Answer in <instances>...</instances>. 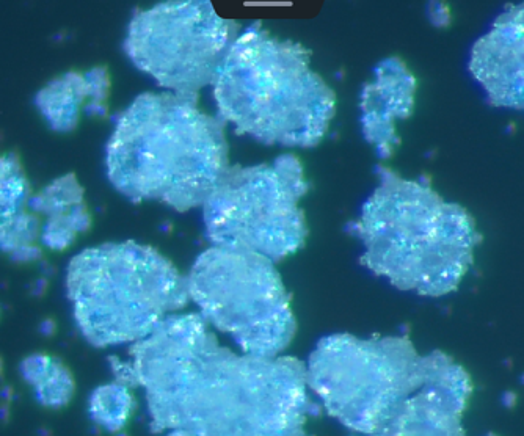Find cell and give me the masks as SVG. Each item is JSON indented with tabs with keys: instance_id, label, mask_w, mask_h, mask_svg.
Instances as JSON below:
<instances>
[{
	"instance_id": "cell-16",
	"label": "cell",
	"mask_w": 524,
	"mask_h": 436,
	"mask_svg": "<svg viewBox=\"0 0 524 436\" xmlns=\"http://www.w3.org/2000/svg\"><path fill=\"white\" fill-rule=\"evenodd\" d=\"M82 204H85L84 187L79 184L76 176L65 175L43 187L40 192L30 195L27 209L38 217L44 215L51 218L68 214Z\"/></svg>"
},
{
	"instance_id": "cell-2",
	"label": "cell",
	"mask_w": 524,
	"mask_h": 436,
	"mask_svg": "<svg viewBox=\"0 0 524 436\" xmlns=\"http://www.w3.org/2000/svg\"><path fill=\"white\" fill-rule=\"evenodd\" d=\"M228 168L225 123L203 112L198 98L168 91L137 96L107 142L110 184L134 203L200 208Z\"/></svg>"
},
{
	"instance_id": "cell-9",
	"label": "cell",
	"mask_w": 524,
	"mask_h": 436,
	"mask_svg": "<svg viewBox=\"0 0 524 436\" xmlns=\"http://www.w3.org/2000/svg\"><path fill=\"white\" fill-rule=\"evenodd\" d=\"M239 26L223 19L211 2H162L135 11L124 52L168 93L198 98L214 84Z\"/></svg>"
},
{
	"instance_id": "cell-4",
	"label": "cell",
	"mask_w": 524,
	"mask_h": 436,
	"mask_svg": "<svg viewBox=\"0 0 524 436\" xmlns=\"http://www.w3.org/2000/svg\"><path fill=\"white\" fill-rule=\"evenodd\" d=\"M212 87L220 120L264 145L313 148L335 118V91L310 51L261 24L237 35Z\"/></svg>"
},
{
	"instance_id": "cell-10",
	"label": "cell",
	"mask_w": 524,
	"mask_h": 436,
	"mask_svg": "<svg viewBox=\"0 0 524 436\" xmlns=\"http://www.w3.org/2000/svg\"><path fill=\"white\" fill-rule=\"evenodd\" d=\"M471 396L470 374L448 357L434 380L408 397L369 436H466L463 415Z\"/></svg>"
},
{
	"instance_id": "cell-28",
	"label": "cell",
	"mask_w": 524,
	"mask_h": 436,
	"mask_svg": "<svg viewBox=\"0 0 524 436\" xmlns=\"http://www.w3.org/2000/svg\"><path fill=\"white\" fill-rule=\"evenodd\" d=\"M485 436H498V435H495V433H488V435H485Z\"/></svg>"
},
{
	"instance_id": "cell-25",
	"label": "cell",
	"mask_w": 524,
	"mask_h": 436,
	"mask_svg": "<svg viewBox=\"0 0 524 436\" xmlns=\"http://www.w3.org/2000/svg\"><path fill=\"white\" fill-rule=\"evenodd\" d=\"M46 288H48V278H38V280L35 281V283H33L32 294L37 295V297H40V295H43L44 292H46Z\"/></svg>"
},
{
	"instance_id": "cell-27",
	"label": "cell",
	"mask_w": 524,
	"mask_h": 436,
	"mask_svg": "<svg viewBox=\"0 0 524 436\" xmlns=\"http://www.w3.org/2000/svg\"><path fill=\"white\" fill-rule=\"evenodd\" d=\"M0 375H2V360H0Z\"/></svg>"
},
{
	"instance_id": "cell-21",
	"label": "cell",
	"mask_w": 524,
	"mask_h": 436,
	"mask_svg": "<svg viewBox=\"0 0 524 436\" xmlns=\"http://www.w3.org/2000/svg\"><path fill=\"white\" fill-rule=\"evenodd\" d=\"M10 259L13 262H18V264L38 262L43 259V248L38 244L27 245V247L19 248L15 253H11Z\"/></svg>"
},
{
	"instance_id": "cell-19",
	"label": "cell",
	"mask_w": 524,
	"mask_h": 436,
	"mask_svg": "<svg viewBox=\"0 0 524 436\" xmlns=\"http://www.w3.org/2000/svg\"><path fill=\"white\" fill-rule=\"evenodd\" d=\"M40 233V217L26 209V211L16 215L5 226L4 233L0 234V251H4V253L10 256L11 253H15L19 248L37 244L38 240H40Z\"/></svg>"
},
{
	"instance_id": "cell-8",
	"label": "cell",
	"mask_w": 524,
	"mask_h": 436,
	"mask_svg": "<svg viewBox=\"0 0 524 436\" xmlns=\"http://www.w3.org/2000/svg\"><path fill=\"white\" fill-rule=\"evenodd\" d=\"M186 278L201 317L230 335L242 352L273 358L291 346L297 320L275 262L250 251L211 247Z\"/></svg>"
},
{
	"instance_id": "cell-24",
	"label": "cell",
	"mask_w": 524,
	"mask_h": 436,
	"mask_svg": "<svg viewBox=\"0 0 524 436\" xmlns=\"http://www.w3.org/2000/svg\"><path fill=\"white\" fill-rule=\"evenodd\" d=\"M517 399V393H514V391H504L503 396H501V404L510 410V408H514L515 404H517Z\"/></svg>"
},
{
	"instance_id": "cell-20",
	"label": "cell",
	"mask_w": 524,
	"mask_h": 436,
	"mask_svg": "<svg viewBox=\"0 0 524 436\" xmlns=\"http://www.w3.org/2000/svg\"><path fill=\"white\" fill-rule=\"evenodd\" d=\"M54 361L55 358L46 353H32L19 364V374L27 385L35 388L49 374Z\"/></svg>"
},
{
	"instance_id": "cell-14",
	"label": "cell",
	"mask_w": 524,
	"mask_h": 436,
	"mask_svg": "<svg viewBox=\"0 0 524 436\" xmlns=\"http://www.w3.org/2000/svg\"><path fill=\"white\" fill-rule=\"evenodd\" d=\"M135 410L131 388L115 382L93 389L88 400V415L99 429L109 433L123 430Z\"/></svg>"
},
{
	"instance_id": "cell-6",
	"label": "cell",
	"mask_w": 524,
	"mask_h": 436,
	"mask_svg": "<svg viewBox=\"0 0 524 436\" xmlns=\"http://www.w3.org/2000/svg\"><path fill=\"white\" fill-rule=\"evenodd\" d=\"M448 357L440 350L419 355L405 336L332 335L317 342L306 364V382L328 415L369 436L432 382Z\"/></svg>"
},
{
	"instance_id": "cell-15",
	"label": "cell",
	"mask_w": 524,
	"mask_h": 436,
	"mask_svg": "<svg viewBox=\"0 0 524 436\" xmlns=\"http://www.w3.org/2000/svg\"><path fill=\"white\" fill-rule=\"evenodd\" d=\"M30 192L29 181L16 154L0 156V234L5 226L26 211Z\"/></svg>"
},
{
	"instance_id": "cell-18",
	"label": "cell",
	"mask_w": 524,
	"mask_h": 436,
	"mask_svg": "<svg viewBox=\"0 0 524 436\" xmlns=\"http://www.w3.org/2000/svg\"><path fill=\"white\" fill-rule=\"evenodd\" d=\"M74 388L76 385H74V377L70 369L55 358L51 371L44 377L40 385L33 388V393H35L38 404L52 408V410H59L70 404L74 396Z\"/></svg>"
},
{
	"instance_id": "cell-3",
	"label": "cell",
	"mask_w": 524,
	"mask_h": 436,
	"mask_svg": "<svg viewBox=\"0 0 524 436\" xmlns=\"http://www.w3.org/2000/svg\"><path fill=\"white\" fill-rule=\"evenodd\" d=\"M377 175L379 186L347 226L363 245L361 264L401 291L432 298L457 291L482 240L470 212L424 179L382 165Z\"/></svg>"
},
{
	"instance_id": "cell-11",
	"label": "cell",
	"mask_w": 524,
	"mask_h": 436,
	"mask_svg": "<svg viewBox=\"0 0 524 436\" xmlns=\"http://www.w3.org/2000/svg\"><path fill=\"white\" fill-rule=\"evenodd\" d=\"M470 70L493 106L524 112V4L507 8L474 44Z\"/></svg>"
},
{
	"instance_id": "cell-5",
	"label": "cell",
	"mask_w": 524,
	"mask_h": 436,
	"mask_svg": "<svg viewBox=\"0 0 524 436\" xmlns=\"http://www.w3.org/2000/svg\"><path fill=\"white\" fill-rule=\"evenodd\" d=\"M66 291L77 328L98 349L142 341L190 302L187 278L173 262L132 240L74 256Z\"/></svg>"
},
{
	"instance_id": "cell-17",
	"label": "cell",
	"mask_w": 524,
	"mask_h": 436,
	"mask_svg": "<svg viewBox=\"0 0 524 436\" xmlns=\"http://www.w3.org/2000/svg\"><path fill=\"white\" fill-rule=\"evenodd\" d=\"M91 223L93 220L87 204H82L68 214L46 218L44 223H41V247L52 251L66 250L74 244L79 234L87 233Z\"/></svg>"
},
{
	"instance_id": "cell-22",
	"label": "cell",
	"mask_w": 524,
	"mask_h": 436,
	"mask_svg": "<svg viewBox=\"0 0 524 436\" xmlns=\"http://www.w3.org/2000/svg\"><path fill=\"white\" fill-rule=\"evenodd\" d=\"M429 18L430 21L434 22L435 26H448L449 22V10L444 4H430L429 5Z\"/></svg>"
},
{
	"instance_id": "cell-23",
	"label": "cell",
	"mask_w": 524,
	"mask_h": 436,
	"mask_svg": "<svg viewBox=\"0 0 524 436\" xmlns=\"http://www.w3.org/2000/svg\"><path fill=\"white\" fill-rule=\"evenodd\" d=\"M55 330H57V325L52 319H44L40 324V333L43 336H52Z\"/></svg>"
},
{
	"instance_id": "cell-26",
	"label": "cell",
	"mask_w": 524,
	"mask_h": 436,
	"mask_svg": "<svg viewBox=\"0 0 524 436\" xmlns=\"http://www.w3.org/2000/svg\"><path fill=\"white\" fill-rule=\"evenodd\" d=\"M168 436H193V435H190L189 432H184V430H172V432L168 433Z\"/></svg>"
},
{
	"instance_id": "cell-12",
	"label": "cell",
	"mask_w": 524,
	"mask_h": 436,
	"mask_svg": "<svg viewBox=\"0 0 524 436\" xmlns=\"http://www.w3.org/2000/svg\"><path fill=\"white\" fill-rule=\"evenodd\" d=\"M416 77L397 57L382 60L360 96L363 137L379 159H390L401 143L397 123L407 120L415 107Z\"/></svg>"
},
{
	"instance_id": "cell-1",
	"label": "cell",
	"mask_w": 524,
	"mask_h": 436,
	"mask_svg": "<svg viewBox=\"0 0 524 436\" xmlns=\"http://www.w3.org/2000/svg\"><path fill=\"white\" fill-rule=\"evenodd\" d=\"M117 382L145 393L153 433L311 436L306 364L292 357L237 355L220 346L200 314H173L110 358Z\"/></svg>"
},
{
	"instance_id": "cell-13",
	"label": "cell",
	"mask_w": 524,
	"mask_h": 436,
	"mask_svg": "<svg viewBox=\"0 0 524 436\" xmlns=\"http://www.w3.org/2000/svg\"><path fill=\"white\" fill-rule=\"evenodd\" d=\"M91 96L84 73L60 74L44 85L37 96L35 106L52 131L68 134L77 128L84 115L85 107L90 106Z\"/></svg>"
},
{
	"instance_id": "cell-7",
	"label": "cell",
	"mask_w": 524,
	"mask_h": 436,
	"mask_svg": "<svg viewBox=\"0 0 524 436\" xmlns=\"http://www.w3.org/2000/svg\"><path fill=\"white\" fill-rule=\"evenodd\" d=\"M308 192L305 168L294 154L269 164L230 165L204 201V234L212 247L250 251L278 262L308 236L300 201Z\"/></svg>"
}]
</instances>
